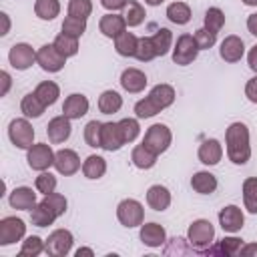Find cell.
Here are the masks:
<instances>
[{
    "label": "cell",
    "instance_id": "2e32d148",
    "mask_svg": "<svg viewBox=\"0 0 257 257\" xmlns=\"http://www.w3.org/2000/svg\"><path fill=\"white\" fill-rule=\"evenodd\" d=\"M124 145V139L120 135L118 122H102V137H100V149L104 151H118Z\"/></svg>",
    "mask_w": 257,
    "mask_h": 257
},
{
    "label": "cell",
    "instance_id": "db71d44e",
    "mask_svg": "<svg viewBox=\"0 0 257 257\" xmlns=\"http://www.w3.org/2000/svg\"><path fill=\"white\" fill-rule=\"evenodd\" d=\"M0 78H2V90H0V94H2V96H6V94H8V90H10V80H12V78H10V74H8L6 70H2V72H0Z\"/></svg>",
    "mask_w": 257,
    "mask_h": 257
},
{
    "label": "cell",
    "instance_id": "cb8c5ba5",
    "mask_svg": "<svg viewBox=\"0 0 257 257\" xmlns=\"http://www.w3.org/2000/svg\"><path fill=\"white\" fill-rule=\"evenodd\" d=\"M241 247H243V241L239 237H225L221 239L215 247H209L205 249L203 255H239L241 253Z\"/></svg>",
    "mask_w": 257,
    "mask_h": 257
},
{
    "label": "cell",
    "instance_id": "7bdbcfd3",
    "mask_svg": "<svg viewBox=\"0 0 257 257\" xmlns=\"http://www.w3.org/2000/svg\"><path fill=\"white\" fill-rule=\"evenodd\" d=\"M124 16V20H126V24L128 26H139L143 20H145V8L139 4V2H135V0H128V4H126V12L122 14Z\"/></svg>",
    "mask_w": 257,
    "mask_h": 257
},
{
    "label": "cell",
    "instance_id": "680465c9",
    "mask_svg": "<svg viewBox=\"0 0 257 257\" xmlns=\"http://www.w3.org/2000/svg\"><path fill=\"white\" fill-rule=\"evenodd\" d=\"M0 18H2V24H4L0 34L4 36V34H8V30H10V18H8V14H6V12H0Z\"/></svg>",
    "mask_w": 257,
    "mask_h": 257
},
{
    "label": "cell",
    "instance_id": "e575fe53",
    "mask_svg": "<svg viewBox=\"0 0 257 257\" xmlns=\"http://www.w3.org/2000/svg\"><path fill=\"white\" fill-rule=\"evenodd\" d=\"M167 18L173 22V24H187L191 20V8L189 4L185 2H173L167 6Z\"/></svg>",
    "mask_w": 257,
    "mask_h": 257
},
{
    "label": "cell",
    "instance_id": "8d00e7d4",
    "mask_svg": "<svg viewBox=\"0 0 257 257\" xmlns=\"http://www.w3.org/2000/svg\"><path fill=\"white\" fill-rule=\"evenodd\" d=\"M34 12L40 20H54L60 12V2L58 0H36Z\"/></svg>",
    "mask_w": 257,
    "mask_h": 257
},
{
    "label": "cell",
    "instance_id": "8fae6325",
    "mask_svg": "<svg viewBox=\"0 0 257 257\" xmlns=\"http://www.w3.org/2000/svg\"><path fill=\"white\" fill-rule=\"evenodd\" d=\"M8 60H10V64H12L16 70H26V68H30L32 62L36 60V52H34V48H32L30 44L18 42V44H14V46L10 48Z\"/></svg>",
    "mask_w": 257,
    "mask_h": 257
},
{
    "label": "cell",
    "instance_id": "9f6ffc18",
    "mask_svg": "<svg viewBox=\"0 0 257 257\" xmlns=\"http://www.w3.org/2000/svg\"><path fill=\"white\" fill-rule=\"evenodd\" d=\"M247 30H249L253 36H257V12L247 18Z\"/></svg>",
    "mask_w": 257,
    "mask_h": 257
},
{
    "label": "cell",
    "instance_id": "6da1fadb",
    "mask_svg": "<svg viewBox=\"0 0 257 257\" xmlns=\"http://www.w3.org/2000/svg\"><path fill=\"white\" fill-rule=\"evenodd\" d=\"M225 145H227V157L235 165H245L251 157V145H249V128L245 122H233L225 131Z\"/></svg>",
    "mask_w": 257,
    "mask_h": 257
},
{
    "label": "cell",
    "instance_id": "f1b7e54d",
    "mask_svg": "<svg viewBox=\"0 0 257 257\" xmlns=\"http://www.w3.org/2000/svg\"><path fill=\"white\" fill-rule=\"evenodd\" d=\"M122 106V96L116 90H104L98 96V110L102 114H114Z\"/></svg>",
    "mask_w": 257,
    "mask_h": 257
},
{
    "label": "cell",
    "instance_id": "484cf974",
    "mask_svg": "<svg viewBox=\"0 0 257 257\" xmlns=\"http://www.w3.org/2000/svg\"><path fill=\"white\" fill-rule=\"evenodd\" d=\"M191 187H193V191H197V193H201V195H211V193H215V189H217V179H215V175H211L209 171H199V173L193 175Z\"/></svg>",
    "mask_w": 257,
    "mask_h": 257
},
{
    "label": "cell",
    "instance_id": "11a10c76",
    "mask_svg": "<svg viewBox=\"0 0 257 257\" xmlns=\"http://www.w3.org/2000/svg\"><path fill=\"white\" fill-rule=\"evenodd\" d=\"M247 62H249V68H251L253 72H257V44L249 50V54H247Z\"/></svg>",
    "mask_w": 257,
    "mask_h": 257
},
{
    "label": "cell",
    "instance_id": "7402d4cb",
    "mask_svg": "<svg viewBox=\"0 0 257 257\" xmlns=\"http://www.w3.org/2000/svg\"><path fill=\"white\" fill-rule=\"evenodd\" d=\"M147 203L155 211H165L171 205V191L163 185H153L147 191Z\"/></svg>",
    "mask_w": 257,
    "mask_h": 257
},
{
    "label": "cell",
    "instance_id": "681fc988",
    "mask_svg": "<svg viewBox=\"0 0 257 257\" xmlns=\"http://www.w3.org/2000/svg\"><path fill=\"white\" fill-rule=\"evenodd\" d=\"M36 191L38 193H42V195H50V193H54V189H56V177L54 175H50V173H44V171H40V175L36 177Z\"/></svg>",
    "mask_w": 257,
    "mask_h": 257
},
{
    "label": "cell",
    "instance_id": "f5cc1de1",
    "mask_svg": "<svg viewBox=\"0 0 257 257\" xmlns=\"http://www.w3.org/2000/svg\"><path fill=\"white\" fill-rule=\"evenodd\" d=\"M100 4H102V8H106V10H110V12H114V10H120V8H126V4H128V0H100Z\"/></svg>",
    "mask_w": 257,
    "mask_h": 257
},
{
    "label": "cell",
    "instance_id": "30bf717a",
    "mask_svg": "<svg viewBox=\"0 0 257 257\" xmlns=\"http://www.w3.org/2000/svg\"><path fill=\"white\" fill-rule=\"evenodd\" d=\"M26 233V225L18 217H4L0 221V245H12Z\"/></svg>",
    "mask_w": 257,
    "mask_h": 257
},
{
    "label": "cell",
    "instance_id": "74e56055",
    "mask_svg": "<svg viewBox=\"0 0 257 257\" xmlns=\"http://www.w3.org/2000/svg\"><path fill=\"white\" fill-rule=\"evenodd\" d=\"M56 48H58V52L62 54V56H74L76 52H78V38H74V36H68V34H58L56 38H54V42H52Z\"/></svg>",
    "mask_w": 257,
    "mask_h": 257
},
{
    "label": "cell",
    "instance_id": "9a60e30c",
    "mask_svg": "<svg viewBox=\"0 0 257 257\" xmlns=\"http://www.w3.org/2000/svg\"><path fill=\"white\" fill-rule=\"evenodd\" d=\"M219 54H221V58H223L225 62H237V60H241L243 54H245V44H243V40H241L239 36L229 34V36H225V40L221 42Z\"/></svg>",
    "mask_w": 257,
    "mask_h": 257
},
{
    "label": "cell",
    "instance_id": "f35d334b",
    "mask_svg": "<svg viewBox=\"0 0 257 257\" xmlns=\"http://www.w3.org/2000/svg\"><path fill=\"white\" fill-rule=\"evenodd\" d=\"M223 24H225V14H223L221 8L213 6V8H209L205 12V26L203 28H207L209 32H215L217 34L223 28Z\"/></svg>",
    "mask_w": 257,
    "mask_h": 257
},
{
    "label": "cell",
    "instance_id": "d6986e66",
    "mask_svg": "<svg viewBox=\"0 0 257 257\" xmlns=\"http://www.w3.org/2000/svg\"><path fill=\"white\" fill-rule=\"evenodd\" d=\"M10 207L12 209H18V211H30L34 205H36V193L30 189V187H16L10 197Z\"/></svg>",
    "mask_w": 257,
    "mask_h": 257
},
{
    "label": "cell",
    "instance_id": "ba28073f",
    "mask_svg": "<svg viewBox=\"0 0 257 257\" xmlns=\"http://www.w3.org/2000/svg\"><path fill=\"white\" fill-rule=\"evenodd\" d=\"M54 155L50 145L46 143H38V145H32L28 149V155H26V161H28V167L34 169V171H46L50 165H54Z\"/></svg>",
    "mask_w": 257,
    "mask_h": 257
},
{
    "label": "cell",
    "instance_id": "7a4b0ae2",
    "mask_svg": "<svg viewBox=\"0 0 257 257\" xmlns=\"http://www.w3.org/2000/svg\"><path fill=\"white\" fill-rule=\"evenodd\" d=\"M187 239H189L193 251L205 253V249H209L211 243H213V239H215V227L207 219H197V221H193L189 225Z\"/></svg>",
    "mask_w": 257,
    "mask_h": 257
},
{
    "label": "cell",
    "instance_id": "1f68e13d",
    "mask_svg": "<svg viewBox=\"0 0 257 257\" xmlns=\"http://www.w3.org/2000/svg\"><path fill=\"white\" fill-rule=\"evenodd\" d=\"M34 94H36L46 106H50V104H54V102L58 100V96H60V88H58L56 82H52V80H44V82H40V84L34 88Z\"/></svg>",
    "mask_w": 257,
    "mask_h": 257
},
{
    "label": "cell",
    "instance_id": "ac0fdd59",
    "mask_svg": "<svg viewBox=\"0 0 257 257\" xmlns=\"http://www.w3.org/2000/svg\"><path fill=\"white\" fill-rule=\"evenodd\" d=\"M197 155H199V161H201L203 165L213 167V165H217V163L221 161V157H223V147H221V143H219L217 139H207V141H203V143L199 145Z\"/></svg>",
    "mask_w": 257,
    "mask_h": 257
},
{
    "label": "cell",
    "instance_id": "836d02e7",
    "mask_svg": "<svg viewBox=\"0 0 257 257\" xmlns=\"http://www.w3.org/2000/svg\"><path fill=\"white\" fill-rule=\"evenodd\" d=\"M243 203L249 213L257 215V177H249L243 181Z\"/></svg>",
    "mask_w": 257,
    "mask_h": 257
},
{
    "label": "cell",
    "instance_id": "5b68a950",
    "mask_svg": "<svg viewBox=\"0 0 257 257\" xmlns=\"http://www.w3.org/2000/svg\"><path fill=\"white\" fill-rule=\"evenodd\" d=\"M197 54H199V46H197L195 36L181 34L177 38L175 48H173V62L179 64V66H187L197 58Z\"/></svg>",
    "mask_w": 257,
    "mask_h": 257
},
{
    "label": "cell",
    "instance_id": "4316f807",
    "mask_svg": "<svg viewBox=\"0 0 257 257\" xmlns=\"http://www.w3.org/2000/svg\"><path fill=\"white\" fill-rule=\"evenodd\" d=\"M131 161H133V165H135L137 169L147 171V169H153V167H155V163H157V155L151 153V151L141 143V145H137V147L133 149V153H131Z\"/></svg>",
    "mask_w": 257,
    "mask_h": 257
},
{
    "label": "cell",
    "instance_id": "3957f363",
    "mask_svg": "<svg viewBox=\"0 0 257 257\" xmlns=\"http://www.w3.org/2000/svg\"><path fill=\"white\" fill-rule=\"evenodd\" d=\"M171 141H173L171 128H169L167 124H163V122H157V124H153V126L147 128L145 139H143V145H145L151 153H155V155L159 157L161 153H165V151L169 149Z\"/></svg>",
    "mask_w": 257,
    "mask_h": 257
},
{
    "label": "cell",
    "instance_id": "bcb514c9",
    "mask_svg": "<svg viewBox=\"0 0 257 257\" xmlns=\"http://www.w3.org/2000/svg\"><path fill=\"white\" fill-rule=\"evenodd\" d=\"M161 112V108L151 100V96H145L143 100H139L137 104H135V114L139 116V118H149V116H155V114H159Z\"/></svg>",
    "mask_w": 257,
    "mask_h": 257
},
{
    "label": "cell",
    "instance_id": "94428289",
    "mask_svg": "<svg viewBox=\"0 0 257 257\" xmlns=\"http://www.w3.org/2000/svg\"><path fill=\"white\" fill-rule=\"evenodd\" d=\"M145 2H147L149 6H159V4H163L165 0H145Z\"/></svg>",
    "mask_w": 257,
    "mask_h": 257
},
{
    "label": "cell",
    "instance_id": "e0dca14e",
    "mask_svg": "<svg viewBox=\"0 0 257 257\" xmlns=\"http://www.w3.org/2000/svg\"><path fill=\"white\" fill-rule=\"evenodd\" d=\"M86 112H88V98L84 94L74 92V94L66 96L64 104H62V114L64 116H68L70 120H74V118L84 116Z\"/></svg>",
    "mask_w": 257,
    "mask_h": 257
},
{
    "label": "cell",
    "instance_id": "52a82bcc",
    "mask_svg": "<svg viewBox=\"0 0 257 257\" xmlns=\"http://www.w3.org/2000/svg\"><path fill=\"white\" fill-rule=\"evenodd\" d=\"M72 241H74V237H72V233L68 229H56V231H52L48 235L44 251L48 255H52V257H64V255L70 253Z\"/></svg>",
    "mask_w": 257,
    "mask_h": 257
},
{
    "label": "cell",
    "instance_id": "6f0895ef",
    "mask_svg": "<svg viewBox=\"0 0 257 257\" xmlns=\"http://www.w3.org/2000/svg\"><path fill=\"white\" fill-rule=\"evenodd\" d=\"M239 255H257V243H251V245H243Z\"/></svg>",
    "mask_w": 257,
    "mask_h": 257
},
{
    "label": "cell",
    "instance_id": "4fadbf2b",
    "mask_svg": "<svg viewBox=\"0 0 257 257\" xmlns=\"http://www.w3.org/2000/svg\"><path fill=\"white\" fill-rule=\"evenodd\" d=\"M54 167L60 175H74L80 169V159L72 149H60L54 155Z\"/></svg>",
    "mask_w": 257,
    "mask_h": 257
},
{
    "label": "cell",
    "instance_id": "d6a6232c",
    "mask_svg": "<svg viewBox=\"0 0 257 257\" xmlns=\"http://www.w3.org/2000/svg\"><path fill=\"white\" fill-rule=\"evenodd\" d=\"M137 44H139V38L133 32H126V30L120 36L114 38V48H116V52L120 56H135Z\"/></svg>",
    "mask_w": 257,
    "mask_h": 257
},
{
    "label": "cell",
    "instance_id": "8992f818",
    "mask_svg": "<svg viewBox=\"0 0 257 257\" xmlns=\"http://www.w3.org/2000/svg\"><path fill=\"white\" fill-rule=\"evenodd\" d=\"M8 137H10L14 147L30 149L34 143V128L26 118H14L8 124Z\"/></svg>",
    "mask_w": 257,
    "mask_h": 257
},
{
    "label": "cell",
    "instance_id": "277c9868",
    "mask_svg": "<svg viewBox=\"0 0 257 257\" xmlns=\"http://www.w3.org/2000/svg\"><path fill=\"white\" fill-rule=\"evenodd\" d=\"M116 217H118L120 225H124L128 229L131 227H139V225H143L145 209L137 199H124L116 207Z\"/></svg>",
    "mask_w": 257,
    "mask_h": 257
},
{
    "label": "cell",
    "instance_id": "7dc6e473",
    "mask_svg": "<svg viewBox=\"0 0 257 257\" xmlns=\"http://www.w3.org/2000/svg\"><path fill=\"white\" fill-rule=\"evenodd\" d=\"M42 203H46L52 211H54V215L56 217H60V215H64L66 213V197L64 195H60V193H50V195H44V199H42Z\"/></svg>",
    "mask_w": 257,
    "mask_h": 257
},
{
    "label": "cell",
    "instance_id": "d4e9b609",
    "mask_svg": "<svg viewBox=\"0 0 257 257\" xmlns=\"http://www.w3.org/2000/svg\"><path fill=\"white\" fill-rule=\"evenodd\" d=\"M149 96H151V100L163 110V108H167V106H171L173 102H175V88L171 86V84H157V86H153L151 88V92H149Z\"/></svg>",
    "mask_w": 257,
    "mask_h": 257
},
{
    "label": "cell",
    "instance_id": "f907efd6",
    "mask_svg": "<svg viewBox=\"0 0 257 257\" xmlns=\"http://www.w3.org/2000/svg\"><path fill=\"white\" fill-rule=\"evenodd\" d=\"M195 40H197L199 50H209V48L215 44L217 34H215V32H209L207 28H199V30L195 32Z\"/></svg>",
    "mask_w": 257,
    "mask_h": 257
},
{
    "label": "cell",
    "instance_id": "ffe728a7",
    "mask_svg": "<svg viewBox=\"0 0 257 257\" xmlns=\"http://www.w3.org/2000/svg\"><path fill=\"white\" fill-rule=\"evenodd\" d=\"M98 28H100V32H102L106 38H116V36H120V34L124 32L126 20H124V16L110 12V14H104V16L100 18Z\"/></svg>",
    "mask_w": 257,
    "mask_h": 257
},
{
    "label": "cell",
    "instance_id": "ee69618b",
    "mask_svg": "<svg viewBox=\"0 0 257 257\" xmlns=\"http://www.w3.org/2000/svg\"><path fill=\"white\" fill-rule=\"evenodd\" d=\"M157 56L155 52V46H153V40L149 36H143L139 38V44H137V52H135V58L141 60V62H149Z\"/></svg>",
    "mask_w": 257,
    "mask_h": 257
},
{
    "label": "cell",
    "instance_id": "d590c367",
    "mask_svg": "<svg viewBox=\"0 0 257 257\" xmlns=\"http://www.w3.org/2000/svg\"><path fill=\"white\" fill-rule=\"evenodd\" d=\"M151 40H153V46H155L157 56H165V54L171 50L173 34H171V30H169V28H159V30L151 36Z\"/></svg>",
    "mask_w": 257,
    "mask_h": 257
},
{
    "label": "cell",
    "instance_id": "ab89813d",
    "mask_svg": "<svg viewBox=\"0 0 257 257\" xmlns=\"http://www.w3.org/2000/svg\"><path fill=\"white\" fill-rule=\"evenodd\" d=\"M44 249H46V243H44L38 235H30V237L22 243L20 255H22V257H36V255H40Z\"/></svg>",
    "mask_w": 257,
    "mask_h": 257
},
{
    "label": "cell",
    "instance_id": "9c48e42d",
    "mask_svg": "<svg viewBox=\"0 0 257 257\" xmlns=\"http://www.w3.org/2000/svg\"><path fill=\"white\" fill-rule=\"evenodd\" d=\"M64 60H66V56H62L54 44H44L36 52V62L46 72H58V70H62Z\"/></svg>",
    "mask_w": 257,
    "mask_h": 257
},
{
    "label": "cell",
    "instance_id": "f6af8a7d",
    "mask_svg": "<svg viewBox=\"0 0 257 257\" xmlns=\"http://www.w3.org/2000/svg\"><path fill=\"white\" fill-rule=\"evenodd\" d=\"M118 128H120V135L124 139V145L133 143L139 137V133H141V126H139L137 118H122V120H118Z\"/></svg>",
    "mask_w": 257,
    "mask_h": 257
},
{
    "label": "cell",
    "instance_id": "83f0119b",
    "mask_svg": "<svg viewBox=\"0 0 257 257\" xmlns=\"http://www.w3.org/2000/svg\"><path fill=\"white\" fill-rule=\"evenodd\" d=\"M30 219H32V225H36V227H48V225H52L54 223V219H58L56 215H54V211L46 205V203H36L32 209H30Z\"/></svg>",
    "mask_w": 257,
    "mask_h": 257
},
{
    "label": "cell",
    "instance_id": "f546056e",
    "mask_svg": "<svg viewBox=\"0 0 257 257\" xmlns=\"http://www.w3.org/2000/svg\"><path fill=\"white\" fill-rule=\"evenodd\" d=\"M44 108H46V104H44L34 92H28V94L22 98V102H20V110L24 112L26 118H38V116H42Z\"/></svg>",
    "mask_w": 257,
    "mask_h": 257
},
{
    "label": "cell",
    "instance_id": "816d5d0a",
    "mask_svg": "<svg viewBox=\"0 0 257 257\" xmlns=\"http://www.w3.org/2000/svg\"><path fill=\"white\" fill-rule=\"evenodd\" d=\"M245 96H247L251 102L257 104V74L247 80V84H245Z\"/></svg>",
    "mask_w": 257,
    "mask_h": 257
},
{
    "label": "cell",
    "instance_id": "91938a15",
    "mask_svg": "<svg viewBox=\"0 0 257 257\" xmlns=\"http://www.w3.org/2000/svg\"><path fill=\"white\" fill-rule=\"evenodd\" d=\"M74 255H76V257H82V255H88V257H92L94 253H92V249H88V247H80V249H78Z\"/></svg>",
    "mask_w": 257,
    "mask_h": 257
},
{
    "label": "cell",
    "instance_id": "44dd1931",
    "mask_svg": "<svg viewBox=\"0 0 257 257\" xmlns=\"http://www.w3.org/2000/svg\"><path fill=\"white\" fill-rule=\"evenodd\" d=\"M120 86L126 92H133V94L141 92L147 86V74L143 70H139V68H126L120 74Z\"/></svg>",
    "mask_w": 257,
    "mask_h": 257
},
{
    "label": "cell",
    "instance_id": "c3c4849f",
    "mask_svg": "<svg viewBox=\"0 0 257 257\" xmlns=\"http://www.w3.org/2000/svg\"><path fill=\"white\" fill-rule=\"evenodd\" d=\"M90 12H92V2L90 0H70L68 2V16L88 18Z\"/></svg>",
    "mask_w": 257,
    "mask_h": 257
},
{
    "label": "cell",
    "instance_id": "5bb4252c",
    "mask_svg": "<svg viewBox=\"0 0 257 257\" xmlns=\"http://www.w3.org/2000/svg\"><path fill=\"white\" fill-rule=\"evenodd\" d=\"M70 131H72V126H70V118H68V116H64V114L54 116V118L48 122V126H46L48 141H50V143H54V145L64 143V141L70 137Z\"/></svg>",
    "mask_w": 257,
    "mask_h": 257
},
{
    "label": "cell",
    "instance_id": "b9f144b4",
    "mask_svg": "<svg viewBox=\"0 0 257 257\" xmlns=\"http://www.w3.org/2000/svg\"><path fill=\"white\" fill-rule=\"evenodd\" d=\"M100 137H102V122H98V120L86 122V126H84V141H86V145L92 147V149H98L100 147Z\"/></svg>",
    "mask_w": 257,
    "mask_h": 257
},
{
    "label": "cell",
    "instance_id": "603a6c76",
    "mask_svg": "<svg viewBox=\"0 0 257 257\" xmlns=\"http://www.w3.org/2000/svg\"><path fill=\"white\" fill-rule=\"evenodd\" d=\"M141 241L147 247H161L167 241V233L159 223H145L141 227Z\"/></svg>",
    "mask_w": 257,
    "mask_h": 257
},
{
    "label": "cell",
    "instance_id": "6125c7cd",
    "mask_svg": "<svg viewBox=\"0 0 257 257\" xmlns=\"http://www.w3.org/2000/svg\"><path fill=\"white\" fill-rule=\"evenodd\" d=\"M245 6H257V0H243Z\"/></svg>",
    "mask_w": 257,
    "mask_h": 257
},
{
    "label": "cell",
    "instance_id": "7c38bea8",
    "mask_svg": "<svg viewBox=\"0 0 257 257\" xmlns=\"http://www.w3.org/2000/svg\"><path fill=\"white\" fill-rule=\"evenodd\" d=\"M245 223V215L237 205H227L219 211V225L225 233H237L241 231Z\"/></svg>",
    "mask_w": 257,
    "mask_h": 257
},
{
    "label": "cell",
    "instance_id": "4dcf8cb0",
    "mask_svg": "<svg viewBox=\"0 0 257 257\" xmlns=\"http://www.w3.org/2000/svg\"><path fill=\"white\" fill-rule=\"evenodd\" d=\"M82 173L86 179H100L106 173V161L98 155H90L82 163Z\"/></svg>",
    "mask_w": 257,
    "mask_h": 257
},
{
    "label": "cell",
    "instance_id": "60d3db41",
    "mask_svg": "<svg viewBox=\"0 0 257 257\" xmlns=\"http://www.w3.org/2000/svg\"><path fill=\"white\" fill-rule=\"evenodd\" d=\"M86 30V18H76V16H66L62 22V32L68 36H82V32Z\"/></svg>",
    "mask_w": 257,
    "mask_h": 257
}]
</instances>
